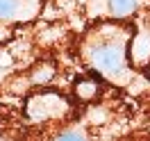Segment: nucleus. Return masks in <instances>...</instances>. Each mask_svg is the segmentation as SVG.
<instances>
[{"mask_svg": "<svg viewBox=\"0 0 150 141\" xmlns=\"http://www.w3.org/2000/svg\"><path fill=\"white\" fill-rule=\"evenodd\" d=\"M43 0H0V25L11 28L18 23H30L41 14Z\"/></svg>", "mask_w": 150, "mask_h": 141, "instance_id": "4", "label": "nucleus"}, {"mask_svg": "<svg viewBox=\"0 0 150 141\" xmlns=\"http://www.w3.org/2000/svg\"><path fill=\"white\" fill-rule=\"evenodd\" d=\"M148 73H150V71H148Z\"/></svg>", "mask_w": 150, "mask_h": 141, "instance_id": "8", "label": "nucleus"}, {"mask_svg": "<svg viewBox=\"0 0 150 141\" xmlns=\"http://www.w3.org/2000/svg\"><path fill=\"white\" fill-rule=\"evenodd\" d=\"M52 141H91L89 134L84 130H75V128H68V130H62Z\"/></svg>", "mask_w": 150, "mask_h": 141, "instance_id": "7", "label": "nucleus"}, {"mask_svg": "<svg viewBox=\"0 0 150 141\" xmlns=\"http://www.w3.org/2000/svg\"><path fill=\"white\" fill-rule=\"evenodd\" d=\"M137 30L130 21H96L80 39V62L89 73L114 86L134 82L132 41Z\"/></svg>", "mask_w": 150, "mask_h": 141, "instance_id": "1", "label": "nucleus"}, {"mask_svg": "<svg viewBox=\"0 0 150 141\" xmlns=\"http://www.w3.org/2000/svg\"><path fill=\"white\" fill-rule=\"evenodd\" d=\"M52 75H55V68H52V64H41L39 68H34V75L30 77V80H32V84L43 86L46 82H50V80H52Z\"/></svg>", "mask_w": 150, "mask_h": 141, "instance_id": "6", "label": "nucleus"}, {"mask_svg": "<svg viewBox=\"0 0 150 141\" xmlns=\"http://www.w3.org/2000/svg\"><path fill=\"white\" fill-rule=\"evenodd\" d=\"M84 16L96 21H130L141 7V0H82Z\"/></svg>", "mask_w": 150, "mask_h": 141, "instance_id": "3", "label": "nucleus"}, {"mask_svg": "<svg viewBox=\"0 0 150 141\" xmlns=\"http://www.w3.org/2000/svg\"><path fill=\"white\" fill-rule=\"evenodd\" d=\"M73 103L55 89L32 91L25 100V118L32 125H52L71 118Z\"/></svg>", "mask_w": 150, "mask_h": 141, "instance_id": "2", "label": "nucleus"}, {"mask_svg": "<svg viewBox=\"0 0 150 141\" xmlns=\"http://www.w3.org/2000/svg\"><path fill=\"white\" fill-rule=\"evenodd\" d=\"M100 82L103 80L98 75H93V73L80 75L73 82V94L82 103H93V100H98V96H100Z\"/></svg>", "mask_w": 150, "mask_h": 141, "instance_id": "5", "label": "nucleus"}]
</instances>
